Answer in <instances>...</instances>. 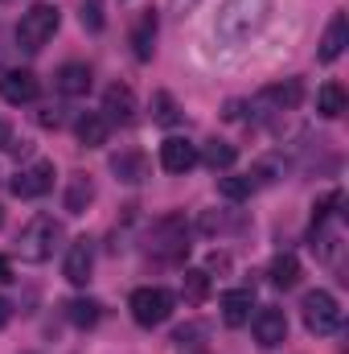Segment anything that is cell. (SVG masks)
Masks as SVG:
<instances>
[{"mask_svg": "<svg viewBox=\"0 0 349 354\" xmlns=\"http://www.w3.org/2000/svg\"><path fill=\"white\" fill-rule=\"evenodd\" d=\"M152 50H157V12L144 8L132 25V54H136V62H148Z\"/></svg>", "mask_w": 349, "mask_h": 354, "instance_id": "obj_13", "label": "cell"}, {"mask_svg": "<svg viewBox=\"0 0 349 354\" xmlns=\"http://www.w3.org/2000/svg\"><path fill=\"white\" fill-rule=\"evenodd\" d=\"M62 248V223L54 214H37L25 223V231L17 235V256L25 264H46L54 252Z\"/></svg>", "mask_w": 349, "mask_h": 354, "instance_id": "obj_1", "label": "cell"}, {"mask_svg": "<svg viewBox=\"0 0 349 354\" xmlns=\"http://www.w3.org/2000/svg\"><path fill=\"white\" fill-rule=\"evenodd\" d=\"M317 111H321L325 120H337V115L346 111V87H341V83H325V87L317 91Z\"/></svg>", "mask_w": 349, "mask_h": 354, "instance_id": "obj_24", "label": "cell"}, {"mask_svg": "<svg viewBox=\"0 0 349 354\" xmlns=\"http://www.w3.org/2000/svg\"><path fill=\"white\" fill-rule=\"evenodd\" d=\"M255 189H259V185H255V177H251V174H243V177H218V194H222L226 202H247Z\"/></svg>", "mask_w": 349, "mask_h": 354, "instance_id": "obj_25", "label": "cell"}, {"mask_svg": "<svg viewBox=\"0 0 349 354\" xmlns=\"http://www.w3.org/2000/svg\"><path fill=\"white\" fill-rule=\"evenodd\" d=\"M346 46H349V17L337 12V17L329 21L325 37H321V62H337V58L346 54Z\"/></svg>", "mask_w": 349, "mask_h": 354, "instance_id": "obj_17", "label": "cell"}, {"mask_svg": "<svg viewBox=\"0 0 349 354\" xmlns=\"http://www.w3.org/2000/svg\"><path fill=\"white\" fill-rule=\"evenodd\" d=\"M333 206H341V189H329L312 202V227H325V218L333 214Z\"/></svg>", "mask_w": 349, "mask_h": 354, "instance_id": "obj_27", "label": "cell"}, {"mask_svg": "<svg viewBox=\"0 0 349 354\" xmlns=\"http://www.w3.org/2000/svg\"><path fill=\"white\" fill-rule=\"evenodd\" d=\"M79 8H83V12H79L83 29H87V33H103V25H107V17H103V0H83Z\"/></svg>", "mask_w": 349, "mask_h": 354, "instance_id": "obj_26", "label": "cell"}, {"mask_svg": "<svg viewBox=\"0 0 349 354\" xmlns=\"http://www.w3.org/2000/svg\"><path fill=\"white\" fill-rule=\"evenodd\" d=\"M37 124H41V128H58V124H62V115H58L54 107H41V111H37Z\"/></svg>", "mask_w": 349, "mask_h": 354, "instance_id": "obj_29", "label": "cell"}, {"mask_svg": "<svg viewBox=\"0 0 349 354\" xmlns=\"http://www.w3.org/2000/svg\"><path fill=\"white\" fill-rule=\"evenodd\" d=\"M90 83H94V75H90L87 62H66V66H58V75H54V87L62 91V95H70V99L87 95Z\"/></svg>", "mask_w": 349, "mask_h": 354, "instance_id": "obj_15", "label": "cell"}, {"mask_svg": "<svg viewBox=\"0 0 349 354\" xmlns=\"http://www.w3.org/2000/svg\"><path fill=\"white\" fill-rule=\"evenodd\" d=\"M251 334H255V342H259L263 351L283 346V342H288V313L275 309V305L255 309V313H251Z\"/></svg>", "mask_w": 349, "mask_h": 354, "instance_id": "obj_6", "label": "cell"}, {"mask_svg": "<svg viewBox=\"0 0 349 354\" xmlns=\"http://www.w3.org/2000/svg\"><path fill=\"white\" fill-rule=\"evenodd\" d=\"M128 309H132V322L144 326V330L165 326L173 317V292L169 288H152V284L148 288H136L132 301H128Z\"/></svg>", "mask_w": 349, "mask_h": 354, "instance_id": "obj_5", "label": "cell"}, {"mask_svg": "<svg viewBox=\"0 0 349 354\" xmlns=\"http://www.w3.org/2000/svg\"><path fill=\"white\" fill-rule=\"evenodd\" d=\"M103 115L111 124H128L136 115V95H132L128 83H111V87L103 91Z\"/></svg>", "mask_w": 349, "mask_h": 354, "instance_id": "obj_12", "label": "cell"}, {"mask_svg": "<svg viewBox=\"0 0 349 354\" xmlns=\"http://www.w3.org/2000/svg\"><path fill=\"white\" fill-rule=\"evenodd\" d=\"M148 256H157L161 264H181L189 256V227L181 214H165L152 223L148 231Z\"/></svg>", "mask_w": 349, "mask_h": 354, "instance_id": "obj_2", "label": "cell"}, {"mask_svg": "<svg viewBox=\"0 0 349 354\" xmlns=\"http://www.w3.org/2000/svg\"><path fill=\"white\" fill-rule=\"evenodd\" d=\"M0 223H4V210H0Z\"/></svg>", "mask_w": 349, "mask_h": 354, "instance_id": "obj_34", "label": "cell"}, {"mask_svg": "<svg viewBox=\"0 0 349 354\" xmlns=\"http://www.w3.org/2000/svg\"><path fill=\"white\" fill-rule=\"evenodd\" d=\"M58 8L54 4H33L25 17H21V25H17V46L25 50V54H37L54 33H58Z\"/></svg>", "mask_w": 349, "mask_h": 354, "instance_id": "obj_3", "label": "cell"}, {"mask_svg": "<svg viewBox=\"0 0 349 354\" xmlns=\"http://www.w3.org/2000/svg\"><path fill=\"white\" fill-rule=\"evenodd\" d=\"M111 169H115L119 181L136 185V181H144V177H148V157H144V153H136V149H128V153H115V157H111Z\"/></svg>", "mask_w": 349, "mask_h": 354, "instance_id": "obj_18", "label": "cell"}, {"mask_svg": "<svg viewBox=\"0 0 349 354\" xmlns=\"http://www.w3.org/2000/svg\"><path fill=\"white\" fill-rule=\"evenodd\" d=\"M8 280H12V264L0 256V284H8Z\"/></svg>", "mask_w": 349, "mask_h": 354, "instance_id": "obj_31", "label": "cell"}, {"mask_svg": "<svg viewBox=\"0 0 349 354\" xmlns=\"http://www.w3.org/2000/svg\"><path fill=\"white\" fill-rule=\"evenodd\" d=\"M161 165H165L169 174H189V169L197 165V145L185 140V136H169V140L161 145Z\"/></svg>", "mask_w": 349, "mask_h": 354, "instance_id": "obj_11", "label": "cell"}, {"mask_svg": "<svg viewBox=\"0 0 349 354\" xmlns=\"http://www.w3.org/2000/svg\"><path fill=\"white\" fill-rule=\"evenodd\" d=\"M8 322H12V305H8V301H4V297H0V330H4V326H8Z\"/></svg>", "mask_w": 349, "mask_h": 354, "instance_id": "obj_30", "label": "cell"}, {"mask_svg": "<svg viewBox=\"0 0 349 354\" xmlns=\"http://www.w3.org/2000/svg\"><path fill=\"white\" fill-rule=\"evenodd\" d=\"M74 136H79L87 149H103L107 136H111V120H107L103 111H87V115L74 120Z\"/></svg>", "mask_w": 349, "mask_h": 354, "instance_id": "obj_16", "label": "cell"}, {"mask_svg": "<svg viewBox=\"0 0 349 354\" xmlns=\"http://www.w3.org/2000/svg\"><path fill=\"white\" fill-rule=\"evenodd\" d=\"M90 202H94V181H90L87 174H74L70 185H66V202H62V206H66L70 214H83Z\"/></svg>", "mask_w": 349, "mask_h": 354, "instance_id": "obj_21", "label": "cell"}, {"mask_svg": "<svg viewBox=\"0 0 349 354\" xmlns=\"http://www.w3.org/2000/svg\"><path fill=\"white\" fill-rule=\"evenodd\" d=\"M197 161H201L206 169H214V174H226V169L239 161V149H235V145H226V140H210V145L197 153Z\"/></svg>", "mask_w": 349, "mask_h": 354, "instance_id": "obj_19", "label": "cell"}, {"mask_svg": "<svg viewBox=\"0 0 349 354\" xmlns=\"http://www.w3.org/2000/svg\"><path fill=\"white\" fill-rule=\"evenodd\" d=\"M189 354H210V351H189Z\"/></svg>", "mask_w": 349, "mask_h": 354, "instance_id": "obj_33", "label": "cell"}, {"mask_svg": "<svg viewBox=\"0 0 349 354\" xmlns=\"http://www.w3.org/2000/svg\"><path fill=\"white\" fill-rule=\"evenodd\" d=\"M54 165L50 161H33V165H25L21 174L8 181V189H12V198H41V194H50L54 189Z\"/></svg>", "mask_w": 349, "mask_h": 354, "instance_id": "obj_8", "label": "cell"}, {"mask_svg": "<svg viewBox=\"0 0 349 354\" xmlns=\"http://www.w3.org/2000/svg\"><path fill=\"white\" fill-rule=\"evenodd\" d=\"M251 309H255V292H251V288H230V292L222 297V322H226L230 330L247 326V322H251Z\"/></svg>", "mask_w": 349, "mask_h": 354, "instance_id": "obj_14", "label": "cell"}, {"mask_svg": "<svg viewBox=\"0 0 349 354\" xmlns=\"http://www.w3.org/2000/svg\"><path fill=\"white\" fill-rule=\"evenodd\" d=\"M300 99H304V87H300V79H283V83H271V87H263L255 95V111L259 115H275V111H296L300 107Z\"/></svg>", "mask_w": 349, "mask_h": 354, "instance_id": "obj_7", "label": "cell"}, {"mask_svg": "<svg viewBox=\"0 0 349 354\" xmlns=\"http://www.w3.org/2000/svg\"><path fill=\"white\" fill-rule=\"evenodd\" d=\"M0 149H8V124L0 120Z\"/></svg>", "mask_w": 349, "mask_h": 354, "instance_id": "obj_32", "label": "cell"}, {"mask_svg": "<svg viewBox=\"0 0 349 354\" xmlns=\"http://www.w3.org/2000/svg\"><path fill=\"white\" fill-rule=\"evenodd\" d=\"M267 276H271V284H275V288H296V284H300V260H296L292 252H283V256H275V260H271Z\"/></svg>", "mask_w": 349, "mask_h": 354, "instance_id": "obj_22", "label": "cell"}, {"mask_svg": "<svg viewBox=\"0 0 349 354\" xmlns=\"http://www.w3.org/2000/svg\"><path fill=\"white\" fill-rule=\"evenodd\" d=\"M181 297H185V305H206V297H210V272L206 268H185Z\"/></svg>", "mask_w": 349, "mask_h": 354, "instance_id": "obj_20", "label": "cell"}, {"mask_svg": "<svg viewBox=\"0 0 349 354\" xmlns=\"http://www.w3.org/2000/svg\"><path fill=\"white\" fill-rule=\"evenodd\" d=\"M62 272H66V280L79 284V288L90 280V272H94V243H90L87 235L70 243V252H66V268H62Z\"/></svg>", "mask_w": 349, "mask_h": 354, "instance_id": "obj_10", "label": "cell"}, {"mask_svg": "<svg viewBox=\"0 0 349 354\" xmlns=\"http://www.w3.org/2000/svg\"><path fill=\"white\" fill-rule=\"evenodd\" d=\"M152 111H157V124H177V120H181L173 95H165V91H157V95H152Z\"/></svg>", "mask_w": 349, "mask_h": 354, "instance_id": "obj_28", "label": "cell"}, {"mask_svg": "<svg viewBox=\"0 0 349 354\" xmlns=\"http://www.w3.org/2000/svg\"><path fill=\"white\" fill-rule=\"evenodd\" d=\"M300 313H304L308 334H317V338H329V334H337V330H341V305H337V297H333V292H325V288L304 292Z\"/></svg>", "mask_w": 349, "mask_h": 354, "instance_id": "obj_4", "label": "cell"}, {"mask_svg": "<svg viewBox=\"0 0 349 354\" xmlns=\"http://www.w3.org/2000/svg\"><path fill=\"white\" fill-rule=\"evenodd\" d=\"M0 99L21 107V103H33L37 99V75L33 71H4L0 75Z\"/></svg>", "mask_w": 349, "mask_h": 354, "instance_id": "obj_9", "label": "cell"}, {"mask_svg": "<svg viewBox=\"0 0 349 354\" xmlns=\"http://www.w3.org/2000/svg\"><path fill=\"white\" fill-rule=\"evenodd\" d=\"M66 317H70V326L90 330V326H99L103 305H99V301H90V297H79V301H70V305H66Z\"/></svg>", "mask_w": 349, "mask_h": 354, "instance_id": "obj_23", "label": "cell"}]
</instances>
